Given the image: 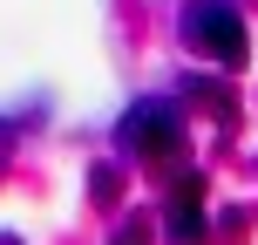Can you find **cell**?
I'll return each mask as SVG.
<instances>
[{"label":"cell","instance_id":"obj_2","mask_svg":"<svg viewBox=\"0 0 258 245\" xmlns=\"http://www.w3.org/2000/svg\"><path fill=\"white\" fill-rule=\"evenodd\" d=\"M116 136L129 143V150H156V143L170 136V109H163V103H143V109H129Z\"/></svg>","mask_w":258,"mask_h":245},{"label":"cell","instance_id":"obj_1","mask_svg":"<svg viewBox=\"0 0 258 245\" xmlns=\"http://www.w3.org/2000/svg\"><path fill=\"white\" fill-rule=\"evenodd\" d=\"M183 41L204 48L211 62H245V21L231 0H190L183 7Z\"/></svg>","mask_w":258,"mask_h":245}]
</instances>
